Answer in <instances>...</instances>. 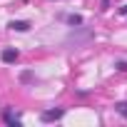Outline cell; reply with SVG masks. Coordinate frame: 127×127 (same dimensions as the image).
Segmentation results:
<instances>
[{
    "mask_svg": "<svg viewBox=\"0 0 127 127\" xmlns=\"http://www.w3.org/2000/svg\"><path fill=\"white\" fill-rule=\"evenodd\" d=\"M18 55H20V52H18L15 47H5L3 52H0V60H3V62H15Z\"/></svg>",
    "mask_w": 127,
    "mask_h": 127,
    "instance_id": "cell-2",
    "label": "cell"
},
{
    "mask_svg": "<svg viewBox=\"0 0 127 127\" xmlns=\"http://www.w3.org/2000/svg\"><path fill=\"white\" fill-rule=\"evenodd\" d=\"M65 20H67L72 28H80V25H82V15H67Z\"/></svg>",
    "mask_w": 127,
    "mask_h": 127,
    "instance_id": "cell-5",
    "label": "cell"
},
{
    "mask_svg": "<svg viewBox=\"0 0 127 127\" xmlns=\"http://www.w3.org/2000/svg\"><path fill=\"white\" fill-rule=\"evenodd\" d=\"M8 28L15 30V32H28V30H30V23H25V20H13Z\"/></svg>",
    "mask_w": 127,
    "mask_h": 127,
    "instance_id": "cell-3",
    "label": "cell"
},
{
    "mask_svg": "<svg viewBox=\"0 0 127 127\" xmlns=\"http://www.w3.org/2000/svg\"><path fill=\"white\" fill-rule=\"evenodd\" d=\"M3 120H5L8 125H13V127H20V125H23V122H20V117H18V115H13L10 110H5V112H3Z\"/></svg>",
    "mask_w": 127,
    "mask_h": 127,
    "instance_id": "cell-4",
    "label": "cell"
},
{
    "mask_svg": "<svg viewBox=\"0 0 127 127\" xmlns=\"http://www.w3.org/2000/svg\"><path fill=\"white\" fill-rule=\"evenodd\" d=\"M62 115H65V110H62V107H57V110H45V112L40 115V120H42V122H57Z\"/></svg>",
    "mask_w": 127,
    "mask_h": 127,
    "instance_id": "cell-1",
    "label": "cell"
},
{
    "mask_svg": "<svg viewBox=\"0 0 127 127\" xmlns=\"http://www.w3.org/2000/svg\"><path fill=\"white\" fill-rule=\"evenodd\" d=\"M115 110H117V112L127 120V102H117V105H115Z\"/></svg>",
    "mask_w": 127,
    "mask_h": 127,
    "instance_id": "cell-6",
    "label": "cell"
},
{
    "mask_svg": "<svg viewBox=\"0 0 127 127\" xmlns=\"http://www.w3.org/2000/svg\"><path fill=\"white\" fill-rule=\"evenodd\" d=\"M115 67H117L120 72H127V60H120V62H115Z\"/></svg>",
    "mask_w": 127,
    "mask_h": 127,
    "instance_id": "cell-7",
    "label": "cell"
},
{
    "mask_svg": "<svg viewBox=\"0 0 127 127\" xmlns=\"http://www.w3.org/2000/svg\"><path fill=\"white\" fill-rule=\"evenodd\" d=\"M120 15H127V3H125V5L120 8Z\"/></svg>",
    "mask_w": 127,
    "mask_h": 127,
    "instance_id": "cell-8",
    "label": "cell"
}]
</instances>
